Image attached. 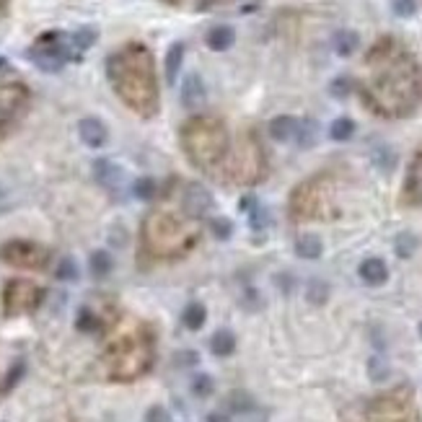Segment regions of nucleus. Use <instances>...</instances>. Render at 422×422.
Segmentation results:
<instances>
[{"instance_id": "obj_1", "label": "nucleus", "mask_w": 422, "mask_h": 422, "mask_svg": "<svg viewBox=\"0 0 422 422\" xmlns=\"http://www.w3.org/2000/svg\"><path fill=\"white\" fill-rule=\"evenodd\" d=\"M370 65L378 67L376 104L384 114H407L417 107L422 96L420 67L412 63L407 52H370Z\"/></svg>"}, {"instance_id": "obj_2", "label": "nucleus", "mask_w": 422, "mask_h": 422, "mask_svg": "<svg viewBox=\"0 0 422 422\" xmlns=\"http://www.w3.org/2000/svg\"><path fill=\"white\" fill-rule=\"evenodd\" d=\"M151 363H153V334L140 322L124 329L104 355V366L114 381H133L143 376Z\"/></svg>"}, {"instance_id": "obj_3", "label": "nucleus", "mask_w": 422, "mask_h": 422, "mask_svg": "<svg viewBox=\"0 0 422 422\" xmlns=\"http://www.w3.org/2000/svg\"><path fill=\"white\" fill-rule=\"evenodd\" d=\"M200 238V228L195 221H179L171 212L156 210L145 218L143 241L148 252L156 256L187 254Z\"/></svg>"}, {"instance_id": "obj_4", "label": "nucleus", "mask_w": 422, "mask_h": 422, "mask_svg": "<svg viewBox=\"0 0 422 422\" xmlns=\"http://www.w3.org/2000/svg\"><path fill=\"white\" fill-rule=\"evenodd\" d=\"M353 422H420V420H417V407L412 401L410 391L399 389L386 394V397L373 399Z\"/></svg>"}, {"instance_id": "obj_5", "label": "nucleus", "mask_w": 422, "mask_h": 422, "mask_svg": "<svg viewBox=\"0 0 422 422\" xmlns=\"http://www.w3.org/2000/svg\"><path fill=\"white\" fill-rule=\"evenodd\" d=\"M184 143H187L189 156L195 158V164L200 166H210V161L221 156L223 145H225V137H223V127H218L215 122H208V120H197L192 122L184 130Z\"/></svg>"}, {"instance_id": "obj_6", "label": "nucleus", "mask_w": 422, "mask_h": 422, "mask_svg": "<svg viewBox=\"0 0 422 422\" xmlns=\"http://www.w3.org/2000/svg\"><path fill=\"white\" fill-rule=\"evenodd\" d=\"M45 296V290L26 282V280H11L5 290H3V303H5V313H23L32 311L39 306V300Z\"/></svg>"}, {"instance_id": "obj_7", "label": "nucleus", "mask_w": 422, "mask_h": 422, "mask_svg": "<svg viewBox=\"0 0 422 422\" xmlns=\"http://www.w3.org/2000/svg\"><path fill=\"white\" fill-rule=\"evenodd\" d=\"M60 42H63V36H60L57 32L47 34V36H42V39L32 47L29 57H32L34 63L42 67V70L55 73V70H60L63 63H65V49L60 47Z\"/></svg>"}, {"instance_id": "obj_8", "label": "nucleus", "mask_w": 422, "mask_h": 422, "mask_svg": "<svg viewBox=\"0 0 422 422\" xmlns=\"http://www.w3.org/2000/svg\"><path fill=\"white\" fill-rule=\"evenodd\" d=\"M0 256H3L5 262H11V265L42 269L49 254H47L42 246L29 244V241H11L8 246H3V249H0Z\"/></svg>"}, {"instance_id": "obj_9", "label": "nucleus", "mask_w": 422, "mask_h": 422, "mask_svg": "<svg viewBox=\"0 0 422 422\" xmlns=\"http://www.w3.org/2000/svg\"><path fill=\"white\" fill-rule=\"evenodd\" d=\"M181 205H184V212H187L189 218H202L212 208V197L202 184L192 181L187 187V192H184V202Z\"/></svg>"}, {"instance_id": "obj_10", "label": "nucleus", "mask_w": 422, "mask_h": 422, "mask_svg": "<svg viewBox=\"0 0 422 422\" xmlns=\"http://www.w3.org/2000/svg\"><path fill=\"white\" fill-rule=\"evenodd\" d=\"M93 177H96L101 187H107L109 192H120L124 184V171L114 161H109V158H99L93 164Z\"/></svg>"}, {"instance_id": "obj_11", "label": "nucleus", "mask_w": 422, "mask_h": 422, "mask_svg": "<svg viewBox=\"0 0 422 422\" xmlns=\"http://www.w3.org/2000/svg\"><path fill=\"white\" fill-rule=\"evenodd\" d=\"M78 135L89 148H101V145L107 143V137H109V130L96 117H86V120L78 122Z\"/></svg>"}, {"instance_id": "obj_12", "label": "nucleus", "mask_w": 422, "mask_h": 422, "mask_svg": "<svg viewBox=\"0 0 422 422\" xmlns=\"http://www.w3.org/2000/svg\"><path fill=\"white\" fill-rule=\"evenodd\" d=\"M181 104L187 109H197L200 104H205V83L197 73H189L187 78L181 80Z\"/></svg>"}, {"instance_id": "obj_13", "label": "nucleus", "mask_w": 422, "mask_h": 422, "mask_svg": "<svg viewBox=\"0 0 422 422\" xmlns=\"http://www.w3.org/2000/svg\"><path fill=\"white\" fill-rule=\"evenodd\" d=\"M296 133H298V120H296V117L282 114V117H275V120L269 122V135H272L278 143H288V140H293Z\"/></svg>"}, {"instance_id": "obj_14", "label": "nucleus", "mask_w": 422, "mask_h": 422, "mask_svg": "<svg viewBox=\"0 0 422 422\" xmlns=\"http://www.w3.org/2000/svg\"><path fill=\"white\" fill-rule=\"evenodd\" d=\"M404 197H407V202H422V151H420V156L414 158V164H412V168H410L407 187H404Z\"/></svg>"}, {"instance_id": "obj_15", "label": "nucleus", "mask_w": 422, "mask_h": 422, "mask_svg": "<svg viewBox=\"0 0 422 422\" xmlns=\"http://www.w3.org/2000/svg\"><path fill=\"white\" fill-rule=\"evenodd\" d=\"M357 272H360V278L366 280L368 285H384L386 278H389V269H386V265L381 259H366Z\"/></svg>"}, {"instance_id": "obj_16", "label": "nucleus", "mask_w": 422, "mask_h": 422, "mask_svg": "<svg viewBox=\"0 0 422 422\" xmlns=\"http://www.w3.org/2000/svg\"><path fill=\"white\" fill-rule=\"evenodd\" d=\"M236 34L231 26H215V29H210V34H208V47L210 49H215V52H223V49H228V47L234 45Z\"/></svg>"}, {"instance_id": "obj_17", "label": "nucleus", "mask_w": 422, "mask_h": 422, "mask_svg": "<svg viewBox=\"0 0 422 422\" xmlns=\"http://www.w3.org/2000/svg\"><path fill=\"white\" fill-rule=\"evenodd\" d=\"M210 350L215 353V355H231L236 350V337L231 329H218V332L212 334V340H210Z\"/></svg>"}, {"instance_id": "obj_18", "label": "nucleus", "mask_w": 422, "mask_h": 422, "mask_svg": "<svg viewBox=\"0 0 422 422\" xmlns=\"http://www.w3.org/2000/svg\"><path fill=\"white\" fill-rule=\"evenodd\" d=\"M181 60H184V45L174 42V45L168 47V52H166V80H168V83H177Z\"/></svg>"}, {"instance_id": "obj_19", "label": "nucleus", "mask_w": 422, "mask_h": 422, "mask_svg": "<svg viewBox=\"0 0 422 422\" xmlns=\"http://www.w3.org/2000/svg\"><path fill=\"white\" fill-rule=\"evenodd\" d=\"M205 306L202 303H189L187 309H184V313H181V322H184V326L187 329H192V332H197L202 324H205Z\"/></svg>"}, {"instance_id": "obj_20", "label": "nucleus", "mask_w": 422, "mask_h": 422, "mask_svg": "<svg viewBox=\"0 0 422 422\" xmlns=\"http://www.w3.org/2000/svg\"><path fill=\"white\" fill-rule=\"evenodd\" d=\"M322 252H324V246L316 236H303L298 244H296V254L303 256V259H319Z\"/></svg>"}, {"instance_id": "obj_21", "label": "nucleus", "mask_w": 422, "mask_h": 422, "mask_svg": "<svg viewBox=\"0 0 422 422\" xmlns=\"http://www.w3.org/2000/svg\"><path fill=\"white\" fill-rule=\"evenodd\" d=\"M357 34L355 32H337L334 34V49H337V55H342V57H347V55H353L357 49Z\"/></svg>"}, {"instance_id": "obj_22", "label": "nucleus", "mask_w": 422, "mask_h": 422, "mask_svg": "<svg viewBox=\"0 0 422 422\" xmlns=\"http://www.w3.org/2000/svg\"><path fill=\"white\" fill-rule=\"evenodd\" d=\"M355 133V122L353 120H347V117H340V120H334L332 127H329V137L337 140V143H344V140H350Z\"/></svg>"}, {"instance_id": "obj_23", "label": "nucleus", "mask_w": 422, "mask_h": 422, "mask_svg": "<svg viewBox=\"0 0 422 422\" xmlns=\"http://www.w3.org/2000/svg\"><path fill=\"white\" fill-rule=\"evenodd\" d=\"M316 135H319V124L313 122V120H303V122H298V133H296V137H298L300 148H311V145L316 143Z\"/></svg>"}, {"instance_id": "obj_24", "label": "nucleus", "mask_w": 422, "mask_h": 422, "mask_svg": "<svg viewBox=\"0 0 422 422\" xmlns=\"http://www.w3.org/2000/svg\"><path fill=\"white\" fill-rule=\"evenodd\" d=\"M93 42H96V29H91V26H83L70 36V45H73L76 52H86Z\"/></svg>"}, {"instance_id": "obj_25", "label": "nucleus", "mask_w": 422, "mask_h": 422, "mask_svg": "<svg viewBox=\"0 0 422 422\" xmlns=\"http://www.w3.org/2000/svg\"><path fill=\"white\" fill-rule=\"evenodd\" d=\"M156 192H158V184L151 177H140L133 187V195L137 197V200H153Z\"/></svg>"}, {"instance_id": "obj_26", "label": "nucleus", "mask_w": 422, "mask_h": 422, "mask_svg": "<svg viewBox=\"0 0 422 422\" xmlns=\"http://www.w3.org/2000/svg\"><path fill=\"white\" fill-rule=\"evenodd\" d=\"M91 272H93L96 278L109 275V272H111V256L107 254V252H96V254L91 256Z\"/></svg>"}, {"instance_id": "obj_27", "label": "nucleus", "mask_w": 422, "mask_h": 422, "mask_svg": "<svg viewBox=\"0 0 422 422\" xmlns=\"http://www.w3.org/2000/svg\"><path fill=\"white\" fill-rule=\"evenodd\" d=\"M55 275H57V280H67V282H73V280H78V265H76L70 256H65V259H60Z\"/></svg>"}, {"instance_id": "obj_28", "label": "nucleus", "mask_w": 422, "mask_h": 422, "mask_svg": "<svg viewBox=\"0 0 422 422\" xmlns=\"http://www.w3.org/2000/svg\"><path fill=\"white\" fill-rule=\"evenodd\" d=\"M192 391H195V397H210V394H212V378L208 376V373L195 376V381H192Z\"/></svg>"}, {"instance_id": "obj_29", "label": "nucleus", "mask_w": 422, "mask_h": 422, "mask_svg": "<svg viewBox=\"0 0 422 422\" xmlns=\"http://www.w3.org/2000/svg\"><path fill=\"white\" fill-rule=\"evenodd\" d=\"M414 249H417V238L412 234H401L397 238V254L399 256H412L414 254Z\"/></svg>"}, {"instance_id": "obj_30", "label": "nucleus", "mask_w": 422, "mask_h": 422, "mask_svg": "<svg viewBox=\"0 0 422 422\" xmlns=\"http://www.w3.org/2000/svg\"><path fill=\"white\" fill-rule=\"evenodd\" d=\"M212 234L218 236L221 241H228L231 234H234V225H231L228 218H215V221H212Z\"/></svg>"}, {"instance_id": "obj_31", "label": "nucleus", "mask_w": 422, "mask_h": 422, "mask_svg": "<svg viewBox=\"0 0 422 422\" xmlns=\"http://www.w3.org/2000/svg\"><path fill=\"white\" fill-rule=\"evenodd\" d=\"M414 11H417V3L414 0H394V13L401 16V19L414 16Z\"/></svg>"}, {"instance_id": "obj_32", "label": "nucleus", "mask_w": 422, "mask_h": 422, "mask_svg": "<svg viewBox=\"0 0 422 422\" xmlns=\"http://www.w3.org/2000/svg\"><path fill=\"white\" fill-rule=\"evenodd\" d=\"M145 422H168V412L164 407H151L145 414Z\"/></svg>"}, {"instance_id": "obj_33", "label": "nucleus", "mask_w": 422, "mask_h": 422, "mask_svg": "<svg viewBox=\"0 0 422 422\" xmlns=\"http://www.w3.org/2000/svg\"><path fill=\"white\" fill-rule=\"evenodd\" d=\"M386 373H389V368H381V360L373 357V360H370V376L376 378V381H384Z\"/></svg>"}, {"instance_id": "obj_34", "label": "nucleus", "mask_w": 422, "mask_h": 422, "mask_svg": "<svg viewBox=\"0 0 422 422\" xmlns=\"http://www.w3.org/2000/svg\"><path fill=\"white\" fill-rule=\"evenodd\" d=\"M347 89H350V83H347L344 78L334 80V83H332V93H334V96H344V93H347Z\"/></svg>"}, {"instance_id": "obj_35", "label": "nucleus", "mask_w": 422, "mask_h": 422, "mask_svg": "<svg viewBox=\"0 0 422 422\" xmlns=\"http://www.w3.org/2000/svg\"><path fill=\"white\" fill-rule=\"evenodd\" d=\"M208 422H231V417L225 412H212L210 417H208Z\"/></svg>"}, {"instance_id": "obj_36", "label": "nucleus", "mask_w": 422, "mask_h": 422, "mask_svg": "<svg viewBox=\"0 0 422 422\" xmlns=\"http://www.w3.org/2000/svg\"><path fill=\"white\" fill-rule=\"evenodd\" d=\"M5 205H8V202H5V189L0 187V210H5Z\"/></svg>"}, {"instance_id": "obj_37", "label": "nucleus", "mask_w": 422, "mask_h": 422, "mask_svg": "<svg viewBox=\"0 0 422 422\" xmlns=\"http://www.w3.org/2000/svg\"><path fill=\"white\" fill-rule=\"evenodd\" d=\"M168 3H177V0H168Z\"/></svg>"}, {"instance_id": "obj_38", "label": "nucleus", "mask_w": 422, "mask_h": 422, "mask_svg": "<svg viewBox=\"0 0 422 422\" xmlns=\"http://www.w3.org/2000/svg\"><path fill=\"white\" fill-rule=\"evenodd\" d=\"M420 332H422V324H420Z\"/></svg>"}]
</instances>
